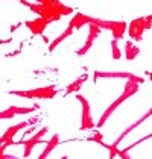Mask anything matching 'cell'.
<instances>
[{"label": "cell", "instance_id": "6da1fadb", "mask_svg": "<svg viewBox=\"0 0 152 159\" xmlns=\"http://www.w3.org/2000/svg\"><path fill=\"white\" fill-rule=\"evenodd\" d=\"M37 2L41 5V15L40 17L46 18L49 23L58 21L64 15H70V14L75 12L72 6H65L59 0H37Z\"/></svg>", "mask_w": 152, "mask_h": 159}, {"label": "cell", "instance_id": "7a4b0ae2", "mask_svg": "<svg viewBox=\"0 0 152 159\" xmlns=\"http://www.w3.org/2000/svg\"><path fill=\"white\" fill-rule=\"evenodd\" d=\"M143 82H145V79H141V77H139V76H135V77H132V79H128L126 85H125V91L122 93V96L117 98L113 105H110V108H108V109L103 112V115L101 117V120H99V123H97V126H96V127H102V126L105 124V121L111 117V114H113L114 111L122 105V102H125L126 98H129L131 96H134V94L139 91V85L140 84H143Z\"/></svg>", "mask_w": 152, "mask_h": 159}, {"label": "cell", "instance_id": "3957f363", "mask_svg": "<svg viewBox=\"0 0 152 159\" xmlns=\"http://www.w3.org/2000/svg\"><path fill=\"white\" fill-rule=\"evenodd\" d=\"M9 94L18 96V97L23 98H44V100H49V98H53L58 94V89H56V86L47 85L34 88V89H25V91H9Z\"/></svg>", "mask_w": 152, "mask_h": 159}, {"label": "cell", "instance_id": "277c9868", "mask_svg": "<svg viewBox=\"0 0 152 159\" xmlns=\"http://www.w3.org/2000/svg\"><path fill=\"white\" fill-rule=\"evenodd\" d=\"M152 27V14L148 17H140V18H134L129 25H128V35L134 41H141L143 39V34L146 30H149Z\"/></svg>", "mask_w": 152, "mask_h": 159}, {"label": "cell", "instance_id": "5b68a950", "mask_svg": "<svg viewBox=\"0 0 152 159\" xmlns=\"http://www.w3.org/2000/svg\"><path fill=\"white\" fill-rule=\"evenodd\" d=\"M90 23H96L101 29L110 30L113 34V38H116V39H122L125 37V32H126L128 27L125 21H103V20L93 18V17H90Z\"/></svg>", "mask_w": 152, "mask_h": 159}, {"label": "cell", "instance_id": "8992f818", "mask_svg": "<svg viewBox=\"0 0 152 159\" xmlns=\"http://www.w3.org/2000/svg\"><path fill=\"white\" fill-rule=\"evenodd\" d=\"M49 132V127L47 126H44V127H41L40 130H38L37 134L34 135V136H31L29 139H21V141H14V146L15 144H23L25 146V152H23V158H29L31 156V153H32V150H34V147L40 144V143H43V136Z\"/></svg>", "mask_w": 152, "mask_h": 159}, {"label": "cell", "instance_id": "52a82bcc", "mask_svg": "<svg viewBox=\"0 0 152 159\" xmlns=\"http://www.w3.org/2000/svg\"><path fill=\"white\" fill-rule=\"evenodd\" d=\"M78 102H81V106H82V117H81V130H88L96 127L94 121H93V117H91V108H90V102L84 96L81 94H76Z\"/></svg>", "mask_w": 152, "mask_h": 159}, {"label": "cell", "instance_id": "ba28073f", "mask_svg": "<svg viewBox=\"0 0 152 159\" xmlns=\"http://www.w3.org/2000/svg\"><path fill=\"white\" fill-rule=\"evenodd\" d=\"M88 26H90V30H88V35H87V39H85L84 46H82L81 49L76 50V55H78V56H84V55H87V52L91 49V46L94 44L96 38L99 37L101 32H102V29L96 25V23H88Z\"/></svg>", "mask_w": 152, "mask_h": 159}, {"label": "cell", "instance_id": "9c48e42d", "mask_svg": "<svg viewBox=\"0 0 152 159\" xmlns=\"http://www.w3.org/2000/svg\"><path fill=\"white\" fill-rule=\"evenodd\" d=\"M50 25L46 18H43V17H40L38 15V18H34V20H27L25 21V26L31 30V34L32 35H35V37H41L43 34H44V30H46V27Z\"/></svg>", "mask_w": 152, "mask_h": 159}, {"label": "cell", "instance_id": "30bf717a", "mask_svg": "<svg viewBox=\"0 0 152 159\" xmlns=\"http://www.w3.org/2000/svg\"><path fill=\"white\" fill-rule=\"evenodd\" d=\"M37 109L35 108H20V106H9L6 109L0 111V120H9V118H14L15 115H25V114H32L34 111Z\"/></svg>", "mask_w": 152, "mask_h": 159}, {"label": "cell", "instance_id": "8fae6325", "mask_svg": "<svg viewBox=\"0 0 152 159\" xmlns=\"http://www.w3.org/2000/svg\"><path fill=\"white\" fill-rule=\"evenodd\" d=\"M26 126H31L29 124V121H21L18 123V124H14V126H11L5 134L0 136V144H3V143H6V144H9V146H14V136L17 135V132H20L21 129H25Z\"/></svg>", "mask_w": 152, "mask_h": 159}, {"label": "cell", "instance_id": "7c38bea8", "mask_svg": "<svg viewBox=\"0 0 152 159\" xmlns=\"http://www.w3.org/2000/svg\"><path fill=\"white\" fill-rule=\"evenodd\" d=\"M88 23H90V15H85L82 12H75L73 14V18L69 23V26L73 27V30H78V29L84 27L85 25H88Z\"/></svg>", "mask_w": 152, "mask_h": 159}, {"label": "cell", "instance_id": "4fadbf2b", "mask_svg": "<svg viewBox=\"0 0 152 159\" xmlns=\"http://www.w3.org/2000/svg\"><path fill=\"white\" fill-rule=\"evenodd\" d=\"M58 144H59V134H55L50 139L47 141V146H46V148L43 150V153H40V155H38V159L47 158L52 152H53V148H56V146H58Z\"/></svg>", "mask_w": 152, "mask_h": 159}, {"label": "cell", "instance_id": "5bb4252c", "mask_svg": "<svg viewBox=\"0 0 152 159\" xmlns=\"http://www.w3.org/2000/svg\"><path fill=\"white\" fill-rule=\"evenodd\" d=\"M151 115H152V108H151V109H149V111H148V112H146V114H145V115H143L141 118H140L139 121H135V123H134V124H131V126L128 127L126 130H123V134H122V135H120V136H119V138H117V139H116V143H114V146H119V143H120V141H122V139H123V138H125V136H126V135L129 134L131 130H134V129H135V127H137L139 124H141V123L145 121L146 118H149Z\"/></svg>", "mask_w": 152, "mask_h": 159}, {"label": "cell", "instance_id": "9a60e30c", "mask_svg": "<svg viewBox=\"0 0 152 159\" xmlns=\"http://www.w3.org/2000/svg\"><path fill=\"white\" fill-rule=\"evenodd\" d=\"M87 80V74H82V76H79L76 80H73L70 85L65 88V96H69V94H75L78 93L79 89H81V86L84 85V82Z\"/></svg>", "mask_w": 152, "mask_h": 159}, {"label": "cell", "instance_id": "2e32d148", "mask_svg": "<svg viewBox=\"0 0 152 159\" xmlns=\"http://www.w3.org/2000/svg\"><path fill=\"white\" fill-rule=\"evenodd\" d=\"M140 55V49L131 41H126L125 43V58L128 61H134L137 56Z\"/></svg>", "mask_w": 152, "mask_h": 159}, {"label": "cell", "instance_id": "e0dca14e", "mask_svg": "<svg viewBox=\"0 0 152 159\" xmlns=\"http://www.w3.org/2000/svg\"><path fill=\"white\" fill-rule=\"evenodd\" d=\"M72 34H73V27H70V26H69V27L64 30L59 37H56L55 39H53V41H52V43H49V52H53V50L56 49V47H58V46L63 43L64 39H65V38H69L70 35H72Z\"/></svg>", "mask_w": 152, "mask_h": 159}, {"label": "cell", "instance_id": "ac0fdd59", "mask_svg": "<svg viewBox=\"0 0 152 159\" xmlns=\"http://www.w3.org/2000/svg\"><path fill=\"white\" fill-rule=\"evenodd\" d=\"M93 77H94V80H97L99 77H125V79H132V77H135V74L126 73V71H120V73H103V71H94Z\"/></svg>", "mask_w": 152, "mask_h": 159}, {"label": "cell", "instance_id": "d6986e66", "mask_svg": "<svg viewBox=\"0 0 152 159\" xmlns=\"http://www.w3.org/2000/svg\"><path fill=\"white\" fill-rule=\"evenodd\" d=\"M117 43H119V39L113 38V41H111V53H113V59H116V61H119L122 58V52L119 49V44Z\"/></svg>", "mask_w": 152, "mask_h": 159}, {"label": "cell", "instance_id": "ffe728a7", "mask_svg": "<svg viewBox=\"0 0 152 159\" xmlns=\"http://www.w3.org/2000/svg\"><path fill=\"white\" fill-rule=\"evenodd\" d=\"M87 139H88V141H94V143H97V144H99V146H102V147L107 146V144H105V143L102 141V139H103V136H102L101 132H94V135L88 136Z\"/></svg>", "mask_w": 152, "mask_h": 159}, {"label": "cell", "instance_id": "44dd1931", "mask_svg": "<svg viewBox=\"0 0 152 159\" xmlns=\"http://www.w3.org/2000/svg\"><path fill=\"white\" fill-rule=\"evenodd\" d=\"M9 43H12V38H6V39H0V46H3V44H9Z\"/></svg>", "mask_w": 152, "mask_h": 159}, {"label": "cell", "instance_id": "7402d4cb", "mask_svg": "<svg viewBox=\"0 0 152 159\" xmlns=\"http://www.w3.org/2000/svg\"><path fill=\"white\" fill-rule=\"evenodd\" d=\"M20 23H17V25H12L11 26V27H9V29H11V30H9V32H15V30H17V29H18V27H20Z\"/></svg>", "mask_w": 152, "mask_h": 159}, {"label": "cell", "instance_id": "603a6c76", "mask_svg": "<svg viewBox=\"0 0 152 159\" xmlns=\"http://www.w3.org/2000/svg\"><path fill=\"white\" fill-rule=\"evenodd\" d=\"M34 130H35V127H29V129H27V130L25 132V136H26V135H29L31 132H34Z\"/></svg>", "mask_w": 152, "mask_h": 159}, {"label": "cell", "instance_id": "cb8c5ba5", "mask_svg": "<svg viewBox=\"0 0 152 159\" xmlns=\"http://www.w3.org/2000/svg\"><path fill=\"white\" fill-rule=\"evenodd\" d=\"M18 2H20V0H18Z\"/></svg>", "mask_w": 152, "mask_h": 159}]
</instances>
